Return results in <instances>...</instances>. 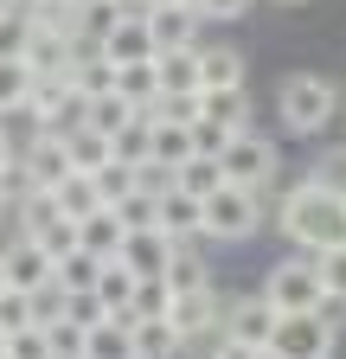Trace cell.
<instances>
[{
    "instance_id": "obj_1",
    "label": "cell",
    "mask_w": 346,
    "mask_h": 359,
    "mask_svg": "<svg viewBox=\"0 0 346 359\" xmlns=\"http://www.w3.org/2000/svg\"><path fill=\"white\" fill-rule=\"evenodd\" d=\"M276 224H282V238H289L301 257L340 250V244H346V193H327L321 180H301V187L282 193Z\"/></svg>"
},
{
    "instance_id": "obj_2",
    "label": "cell",
    "mask_w": 346,
    "mask_h": 359,
    "mask_svg": "<svg viewBox=\"0 0 346 359\" xmlns=\"http://www.w3.org/2000/svg\"><path fill=\"white\" fill-rule=\"evenodd\" d=\"M276 109H282V128H289V135H321V128L333 122V109H340V90H333V77H321V71H295V77L282 83Z\"/></svg>"
},
{
    "instance_id": "obj_3",
    "label": "cell",
    "mask_w": 346,
    "mask_h": 359,
    "mask_svg": "<svg viewBox=\"0 0 346 359\" xmlns=\"http://www.w3.org/2000/svg\"><path fill=\"white\" fill-rule=\"evenodd\" d=\"M199 205H205L199 238H219V244H244V238H256V224H263V193H250V187H219Z\"/></svg>"
},
{
    "instance_id": "obj_4",
    "label": "cell",
    "mask_w": 346,
    "mask_h": 359,
    "mask_svg": "<svg viewBox=\"0 0 346 359\" xmlns=\"http://www.w3.org/2000/svg\"><path fill=\"white\" fill-rule=\"evenodd\" d=\"M276 167H282L276 142H263L256 128L231 135V142H225V154H219V173H225V187H250V193H263L270 180H276Z\"/></svg>"
},
{
    "instance_id": "obj_5",
    "label": "cell",
    "mask_w": 346,
    "mask_h": 359,
    "mask_svg": "<svg viewBox=\"0 0 346 359\" xmlns=\"http://www.w3.org/2000/svg\"><path fill=\"white\" fill-rule=\"evenodd\" d=\"M321 269H314V257H289V263H276L270 276H263V302L276 308V314H314L321 308Z\"/></svg>"
},
{
    "instance_id": "obj_6",
    "label": "cell",
    "mask_w": 346,
    "mask_h": 359,
    "mask_svg": "<svg viewBox=\"0 0 346 359\" xmlns=\"http://www.w3.org/2000/svg\"><path fill=\"white\" fill-rule=\"evenodd\" d=\"M333 327L321 314H276V334H270V359H333Z\"/></svg>"
},
{
    "instance_id": "obj_7",
    "label": "cell",
    "mask_w": 346,
    "mask_h": 359,
    "mask_svg": "<svg viewBox=\"0 0 346 359\" xmlns=\"http://www.w3.org/2000/svg\"><path fill=\"white\" fill-rule=\"evenodd\" d=\"M13 167L26 173V193H52L58 180H71V148H64V135H32V142L13 154Z\"/></svg>"
},
{
    "instance_id": "obj_8",
    "label": "cell",
    "mask_w": 346,
    "mask_h": 359,
    "mask_svg": "<svg viewBox=\"0 0 346 359\" xmlns=\"http://www.w3.org/2000/svg\"><path fill=\"white\" fill-rule=\"evenodd\" d=\"M167 321H173V334H180L186 346H193L199 334H212V340H219V327H225V302H219V289H193V295H173Z\"/></svg>"
},
{
    "instance_id": "obj_9",
    "label": "cell",
    "mask_w": 346,
    "mask_h": 359,
    "mask_svg": "<svg viewBox=\"0 0 346 359\" xmlns=\"http://www.w3.org/2000/svg\"><path fill=\"white\" fill-rule=\"evenodd\" d=\"M0 263H7V283H13V289H26V295H39V289H46V283L58 276L52 250H46V244H32V238L0 244Z\"/></svg>"
},
{
    "instance_id": "obj_10",
    "label": "cell",
    "mask_w": 346,
    "mask_h": 359,
    "mask_svg": "<svg viewBox=\"0 0 346 359\" xmlns=\"http://www.w3.org/2000/svg\"><path fill=\"white\" fill-rule=\"evenodd\" d=\"M97 52L109 58V65H154V32H148V13H122V26L97 45Z\"/></svg>"
},
{
    "instance_id": "obj_11",
    "label": "cell",
    "mask_w": 346,
    "mask_h": 359,
    "mask_svg": "<svg viewBox=\"0 0 346 359\" xmlns=\"http://www.w3.org/2000/svg\"><path fill=\"white\" fill-rule=\"evenodd\" d=\"M219 334H231V340H244V346H263V353H270L276 308H270L263 295H244V302H231V308H225V327H219Z\"/></svg>"
},
{
    "instance_id": "obj_12",
    "label": "cell",
    "mask_w": 346,
    "mask_h": 359,
    "mask_svg": "<svg viewBox=\"0 0 346 359\" xmlns=\"http://www.w3.org/2000/svg\"><path fill=\"white\" fill-rule=\"evenodd\" d=\"M148 32L160 52H180V45H199V13L186 0H167V7H148Z\"/></svg>"
},
{
    "instance_id": "obj_13",
    "label": "cell",
    "mask_w": 346,
    "mask_h": 359,
    "mask_svg": "<svg viewBox=\"0 0 346 359\" xmlns=\"http://www.w3.org/2000/svg\"><path fill=\"white\" fill-rule=\"evenodd\" d=\"M83 359H135V314H103L83 334Z\"/></svg>"
},
{
    "instance_id": "obj_14",
    "label": "cell",
    "mask_w": 346,
    "mask_h": 359,
    "mask_svg": "<svg viewBox=\"0 0 346 359\" xmlns=\"http://www.w3.org/2000/svg\"><path fill=\"white\" fill-rule=\"evenodd\" d=\"M154 77H160V97H199V45L154 52Z\"/></svg>"
},
{
    "instance_id": "obj_15",
    "label": "cell",
    "mask_w": 346,
    "mask_h": 359,
    "mask_svg": "<svg viewBox=\"0 0 346 359\" xmlns=\"http://www.w3.org/2000/svg\"><path fill=\"white\" fill-rule=\"evenodd\" d=\"M20 7L32 20V32H58V39L83 45V7L77 0H20Z\"/></svg>"
},
{
    "instance_id": "obj_16",
    "label": "cell",
    "mask_w": 346,
    "mask_h": 359,
    "mask_svg": "<svg viewBox=\"0 0 346 359\" xmlns=\"http://www.w3.org/2000/svg\"><path fill=\"white\" fill-rule=\"evenodd\" d=\"M160 283H167L173 295H193V289H212V263H205V257L193 250V238L167 250V269H160Z\"/></svg>"
},
{
    "instance_id": "obj_17",
    "label": "cell",
    "mask_w": 346,
    "mask_h": 359,
    "mask_svg": "<svg viewBox=\"0 0 346 359\" xmlns=\"http://www.w3.org/2000/svg\"><path fill=\"white\" fill-rule=\"evenodd\" d=\"M199 90H244V52L237 45H199Z\"/></svg>"
},
{
    "instance_id": "obj_18",
    "label": "cell",
    "mask_w": 346,
    "mask_h": 359,
    "mask_svg": "<svg viewBox=\"0 0 346 359\" xmlns=\"http://www.w3.org/2000/svg\"><path fill=\"white\" fill-rule=\"evenodd\" d=\"M199 224H205V205L193 199V193H160V238H173V244H186V238H199Z\"/></svg>"
},
{
    "instance_id": "obj_19",
    "label": "cell",
    "mask_w": 346,
    "mask_h": 359,
    "mask_svg": "<svg viewBox=\"0 0 346 359\" xmlns=\"http://www.w3.org/2000/svg\"><path fill=\"white\" fill-rule=\"evenodd\" d=\"M167 250H173V238H160V231H128L122 238V263L135 269L141 283H154L160 269H167Z\"/></svg>"
},
{
    "instance_id": "obj_20",
    "label": "cell",
    "mask_w": 346,
    "mask_h": 359,
    "mask_svg": "<svg viewBox=\"0 0 346 359\" xmlns=\"http://www.w3.org/2000/svg\"><path fill=\"white\" fill-rule=\"evenodd\" d=\"M199 116L231 128V135H244L250 128V97H244V90H199Z\"/></svg>"
},
{
    "instance_id": "obj_21",
    "label": "cell",
    "mask_w": 346,
    "mask_h": 359,
    "mask_svg": "<svg viewBox=\"0 0 346 359\" xmlns=\"http://www.w3.org/2000/svg\"><path fill=\"white\" fill-rule=\"evenodd\" d=\"M122 238H128V231H122V218H116L109 205H103V212H90V218L77 224V244L90 250V257H103V263H109V257H122Z\"/></svg>"
},
{
    "instance_id": "obj_22",
    "label": "cell",
    "mask_w": 346,
    "mask_h": 359,
    "mask_svg": "<svg viewBox=\"0 0 346 359\" xmlns=\"http://www.w3.org/2000/svg\"><path fill=\"white\" fill-rule=\"evenodd\" d=\"M52 199H58V212H64L71 224H83L90 212H103V193H97V180H90V173H71V180H58V187H52Z\"/></svg>"
},
{
    "instance_id": "obj_23",
    "label": "cell",
    "mask_w": 346,
    "mask_h": 359,
    "mask_svg": "<svg viewBox=\"0 0 346 359\" xmlns=\"http://www.w3.org/2000/svg\"><path fill=\"white\" fill-rule=\"evenodd\" d=\"M135 269H128L122 257H109L103 263V276H97V302H103V314H128V302H135Z\"/></svg>"
},
{
    "instance_id": "obj_24",
    "label": "cell",
    "mask_w": 346,
    "mask_h": 359,
    "mask_svg": "<svg viewBox=\"0 0 346 359\" xmlns=\"http://www.w3.org/2000/svg\"><path fill=\"white\" fill-rule=\"evenodd\" d=\"M116 97H122V103H135V116H148L154 97H160L154 65H116Z\"/></svg>"
},
{
    "instance_id": "obj_25",
    "label": "cell",
    "mask_w": 346,
    "mask_h": 359,
    "mask_svg": "<svg viewBox=\"0 0 346 359\" xmlns=\"http://www.w3.org/2000/svg\"><path fill=\"white\" fill-rule=\"evenodd\" d=\"M97 276H103V257H90V250L77 244L71 257H58V276H52V283H58L64 295H90V289H97Z\"/></svg>"
},
{
    "instance_id": "obj_26",
    "label": "cell",
    "mask_w": 346,
    "mask_h": 359,
    "mask_svg": "<svg viewBox=\"0 0 346 359\" xmlns=\"http://www.w3.org/2000/svg\"><path fill=\"white\" fill-rule=\"evenodd\" d=\"M109 148H116V161H122V167H148V161H154V122H148V116H135L122 135H109Z\"/></svg>"
},
{
    "instance_id": "obj_27",
    "label": "cell",
    "mask_w": 346,
    "mask_h": 359,
    "mask_svg": "<svg viewBox=\"0 0 346 359\" xmlns=\"http://www.w3.org/2000/svg\"><path fill=\"white\" fill-rule=\"evenodd\" d=\"M128 122H135V103H122L116 90H109V97H90V103H83V128H97V135H122Z\"/></svg>"
},
{
    "instance_id": "obj_28",
    "label": "cell",
    "mask_w": 346,
    "mask_h": 359,
    "mask_svg": "<svg viewBox=\"0 0 346 359\" xmlns=\"http://www.w3.org/2000/svg\"><path fill=\"white\" fill-rule=\"evenodd\" d=\"M64 148H71V167H77V173H97L103 161H116L109 135H97V128H77V135H64Z\"/></svg>"
},
{
    "instance_id": "obj_29",
    "label": "cell",
    "mask_w": 346,
    "mask_h": 359,
    "mask_svg": "<svg viewBox=\"0 0 346 359\" xmlns=\"http://www.w3.org/2000/svg\"><path fill=\"white\" fill-rule=\"evenodd\" d=\"M154 161L180 173V167L193 161V128H180V122H154Z\"/></svg>"
},
{
    "instance_id": "obj_30",
    "label": "cell",
    "mask_w": 346,
    "mask_h": 359,
    "mask_svg": "<svg viewBox=\"0 0 346 359\" xmlns=\"http://www.w3.org/2000/svg\"><path fill=\"white\" fill-rule=\"evenodd\" d=\"M186 340L173 334V321H135V359H173Z\"/></svg>"
},
{
    "instance_id": "obj_31",
    "label": "cell",
    "mask_w": 346,
    "mask_h": 359,
    "mask_svg": "<svg viewBox=\"0 0 346 359\" xmlns=\"http://www.w3.org/2000/svg\"><path fill=\"white\" fill-rule=\"evenodd\" d=\"M109 212L122 218V231H160V199H154V193H141V187L128 193L122 205H109Z\"/></svg>"
},
{
    "instance_id": "obj_32",
    "label": "cell",
    "mask_w": 346,
    "mask_h": 359,
    "mask_svg": "<svg viewBox=\"0 0 346 359\" xmlns=\"http://www.w3.org/2000/svg\"><path fill=\"white\" fill-rule=\"evenodd\" d=\"M173 187H180V193H193V199H205V193H219V187H225V173H219V161L193 154L180 173H173Z\"/></svg>"
},
{
    "instance_id": "obj_33",
    "label": "cell",
    "mask_w": 346,
    "mask_h": 359,
    "mask_svg": "<svg viewBox=\"0 0 346 359\" xmlns=\"http://www.w3.org/2000/svg\"><path fill=\"white\" fill-rule=\"evenodd\" d=\"M26 45H32V20L13 0V7H0V58H26Z\"/></svg>"
},
{
    "instance_id": "obj_34",
    "label": "cell",
    "mask_w": 346,
    "mask_h": 359,
    "mask_svg": "<svg viewBox=\"0 0 346 359\" xmlns=\"http://www.w3.org/2000/svg\"><path fill=\"white\" fill-rule=\"evenodd\" d=\"M167 308H173V289L154 276V283H135V302H128V314L135 321H167Z\"/></svg>"
},
{
    "instance_id": "obj_35",
    "label": "cell",
    "mask_w": 346,
    "mask_h": 359,
    "mask_svg": "<svg viewBox=\"0 0 346 359\" xmlns=\"http://www.w3.org/2000/svg\"><path fill=\"white\" fill-rule=\"evenodd\" d=\"M90 180H97V193H103V205H122L128 193H135V167H122V161H103V167H97Z\"/></svg>"
},
{
    "instance_id": "obj_36",
    "label": "cell",
    "mask_w": 346,
    "mask_h": 359,
    "mask_svg": "<svg viewBox=\"0 0 346 359\" xmlns=\"http://www.w3.org/2000/svg\"><path fill=\"white\" fill-rule=\"evenodd\" d=\"M122 13H128V0H97V7H83V39L103 45V39L122 26Z\"/></svg>"
},
{
    "instance_id": "obj_37",
    "label": "cell",
    "mask_w": 346,
    "mask_h": 359,
    "mask_svg": "<svg viewBox=\"0 0 346 359\" xmlns=\"http://www.w3.org/2000/svg\"><path fill=\"white\" fill-rule=\"evenodd\" d=\"M26 90H32V65L26 58H0V109L26 103Z\"/></svg>"
},
{
    "instance_id": "obj_38",
    "label": "cell",
    "mask_w": 346,
    "mask_h": 359,
    "mask_svg": "<svg viewBox=\"0 0 346 359\" xmlns=\"http://www.w3.org/2000/svg\"><path fill=\"white\" fill-rule=\"evenodd\" d=\"M52 321H71V295L58 283H46V289L32 295V327H52Z\"/></svg>"
},
{
    "instance_id": "obj_39",
    "label": "cell",
    "mask_w": 346,
    "mask_h": 359,
    "mask_svg": "<svg viewBox=\"0 0 346 359\" xmlns=\"http://www.w3.org/2000/svg\"><path fill=\"white\" fill-rule=\"evenodd\" d=\"M0 359H52L46 327H20V334H7V340H0Z\"/></svg>"
},
{
    "instance_id": "obj_40",
    "label": "cell",
    "mask_w": 346,
    "mask_h": 359,
    "mask_svg": "<svg viewBox=\"0 0 346 359\" xmlns=\"http://www.w3.org/2000/svg\"><path fill=\"white\" fill-rule=\"evenodd\" d=\"M83 334H90V327H77V321H52V327H46L52 359H83Z\"/></svg>"
},
{
    "instance_id": "obj_41",
    "label": "cell",
    "mask_w": 346,
    "mask_h": 359,
    "mask_svg": "<svg viewBox=\"0 0 346 359\" xmlns=\"http://www.w3.org/2000/svg\"><path fill=\"white\" fill-rule=\"evenodd\" d=\"M20 327H32V295L7 289V295H0V334H20Z\"/></svg>"
},
{
    "instance_id": "obj_42",
    "label": "cell",
    "mask_w": 346,
    "mask_h": 359,
    "mask_svg": "<svg viewBox=\"0 0 346 359\" xmlns=\"http://www.w3.org/2000/svg\"><path fill=\"white\" fill-rule=\"evenodd\" d=\"M314 269H321V289H327V295H346V244H340V250H321Z\"/></svg>"
},
{
    "instance_id": "obj_43",
    "label": "cell",
    "mask_w": 346,
    "mask_h": 359,
    "mask_svg": "<svg viewBox=\"0 0 346 359\" xmlns=\"http://www.w3.org/2000/svg\"><path fill=\"white\" fill-rule=\"evenodd\" d=\"M225 142H231V128H219V122H193V154H205V161H219L225 154Z\"/></svg>"
},
{
    "instance_id": "obj_44",
    "label": "cell",
    "mask_w": 346,
    "mask_h": 359,
    "mask_svg": "<svg viewBox=\"0 0 346 359\" xmlns=\"http://www.w3.org/2000/svg\"><path fill=\"white\" fill-rule=\"evenodd\" d=\"M186 7L199 13V26H225V20H237L250 0H186Z\"/></svg>"
},
{
    "instance_id": "obj_45",
    "label": "cell",
    "mask_w": 346,
    "mask_h": 359,
    "mask_svg": "<svg viewBox=\"0 0 346 359\" xmlns=\"http://www.w3.org/2000/svg\"><path fill=\"white\" fill-rule=\"evenodd\" d=\"M205 359H270V353H263V346H244V340H231V334H219Z\"/></svg>"
},
{
    "instance_id": "obj_46",
    "label": "cell",
    "mask_w": 346,
    "mask_h": 359,
    "mask_svg": "<svg viewBox=\"0 0 346 359\" xmlns=\"http://www.w3.org/2000/svg\"><path fill=\"white\" fill-rule=\"evenodd\" d=\"M71 321H77V327H97V321H103V302H97V289H90V295H71Z\"/></svg>"
},
{
    "instance_id": "obj_47",
    "label": "cell",
    "mask_w": 346,
    "mask_h": 359,
    "mask_svg": "<svg viewBox=\"0 0 346 359\" xmlns=\"http://www.w3.org/2000/svg\"><path fill=\"white\" fill-rule=\"evenodd\" d=\"M314 314H321V321L340 334V327H346V295H321V308H314Z\"/></svg>"
},
{
    "instance_id": "obj_48",
    "label": "cell",
    "mask_w": 346,
    "mask_h": 359,
    "mask_svg": "<svg viewBox=\"0 0 346 359\" xmlns=\"http://www.w3.org/2000/svg\"><path fill=\"white\" fill-rule=\"evenodd\" d=\"M0 167H13V135L0 128Z\"/></svg>"
},
{
    "instance_id": "obj_49",
    "label": "cell",
    "mask_w": 346,
    "mask_h": 359,
    "mask_svg": "<svg viewBox=\"0 0 346 359\" xmlns=\"http://www.w3.org/2000/svg\"><path fill=\"white\" fill-rule=\"evenodd\" d=\"M7 289H13V283H7V263H0V295H7Z\"/></svg>"
},
{
    "instance_id": "obj_50",
    "label": "cell",
    "mask_w": 346,
    "mask_h": 359,
    "mask_svg": "<svg viewBox=\"0 0 346 359\" xmlns=\"http://www.w3.org/2000/svg\"><path fill=\"white\" fill-rule=\"evenodd\" d=\"M135 7H141V13H148V7H167V0H135Z\"/></svg>"
},
{
    "instance_id": "obj_51",
    "label": "cell",
    "mask_w": 346,
    "mask_h": 359,
    "mask_svg": "<svg viewBox=\"0 0 346 359\" xmlns=\"http://www.w3.org/2000/svg\"><path fill=\"white\" fill-rule=\"evenodd\" d=\"M77 7H97V0H77Z\"/></svg>"
},
{
    "instance_id": "obj_52",
    "label": "cell",
    "mask_w": 346,
    "mask_h": 359,
    "mask_svg": "<svg viewBox=\"0 0 346 359\" xmlns=\"http://www.w3.org/2000/svg\"><path fill=\"white\" fill-rule=\"evenodd\" d=\"M282 7H301V0H282Z\"/></svg>"
},
{
    "instance_id": "obj_53",
    "label": "cell",
    "mask_w": 346,
    "mask_h": 359,
    "mask_svg": "<svg viewBox=\"0 0 346 359\" xmlns=\"http://www.w3.org/2000/svg\"><path fill=\"white\" fill-rule=\"evenodd\" d=\"M0 7H13V0H0Z\"/></svg>"
},
{
    "instance_id": "obj_54",
    "label": "cell",
    "mask_w": 346,
    "mask_h": 359,
    "mask_svg": "<svg viewBox=\"0 0 346 359\" xmlns=\"http://www.w3.org/2000/svg\"><path fill=\"white\" fill-rule=\"evenodd\" d=\"M0 340H7V334H0Z\"/></svg>"
}]
</instances>
